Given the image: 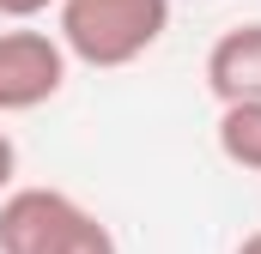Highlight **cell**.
<instances>
[{
    "mask_svg": "<svg viewBox=\"0 0 261 254\" xmlns=\"http://www.w3.org/2000/svg\"><path fill=\"white\" fill-rule=\"evenodd\" d=\"M170 30V0H61L55 6V43L67 61L116 73L152 55Z\"/></svg>",
    "mask_w": 261,
    "mask_h": 254,
    "instance_id": "obj_1",
    "label": "cell"
},
{
    "mask_svg": "<svg viewBox=\"0 0 261 254\" xmlns=\"http://www.w3.org/2000/svg\"><path fill=\"white\" fill-rule=\"evenodd\" d=\"M0 254H122L116 230L61 188H12L0 200Z\"/></svg>",
    "mask_w": 261,
    "mask_h": 254,
    "instance_id": "obj_2",
    "label": "cell"
},
{
    "mask_svg": "<svg viewBox=\"0 0 261 254\" xmlns=\"http://www.w3.org/2000/svg\"><path fill=\"white\" fill-rule=\"evenodd\" d=\"M67 85V49L49 30H0V115H31Z\"/></svg>",
    "mask_w": 261,
    "mask_h": 254,
    "instance_id": "obj_3",
    "label": "cell"
},
{
    "mask_svg": "<svg viewBox=\"0 0 261 254\" xmlns=\"http://www.w3.org/2000/svg\"><path fill=\"white\" fill-rule=\"evenodd\" d=\"M206 91L225 103H261V18L231 24L206 49Z\"/></svg>",
    "mask_w": 261,
    "mask_h": 254,
    "instance_id": "obj_4",
    "label": "cell"
},
{
    "mask_svg": "<svg viewBox=\"0 0 261 254\" xmlns=\"http://www.w3.org/2000/svg\"><path fill=\"white\" fill-rule=\"evenodd\" d=\"M213 139H219V157H225L231 170L261 176V103H225Z\"/></svg>",
    "mask_w": 261,
    "mask_h": 254,
    "instance_id": "obj_5",
    "label": "cell"
},
{
    "mask_svg": "<svg viewBox=\"0 0 261 254\" xmlns=\"http://www.w3.org/2000/svg\"><path fill=\"white\" fill-rule=\"evenodd\" d=\"M49 6H61V0H0V18H12V24H31V18H43Z\"/></svg>",
    "mask_w": 261,
    "mask_h": 254,
    "instance_id": "obj_6",
    "label": "cell"
},
{
    "mask_svg": "<svg viewBox=\"0 0 261 254\" xmlns=\"http://www.w3.org/2000/svg\"><path fill=\"white\" fill-rule=\"evenodd\" d=\"M12 182H18V145H12V133L0 127V200L12 194Z\"/></svg>",
    "mask_w": 261,
    "mask_h": 254,
    "instance_id": "obj_7",
    "label": "cell"
},
{
    "mask_svg": "<svg viewBox=\"0 0 261 254\" xmlns=\"http://www.w3.org/2000/svg\"><path fill=\"white\" fill-rule=\"evenodd\" d=\"M237 254H261V230H249V236L237 242Z\"/></svg>",
    "mask_w": 261,
    "mask_h": 254,
    "instance_id": "obj_8",
    "label": "cell"
}]
</instances>
